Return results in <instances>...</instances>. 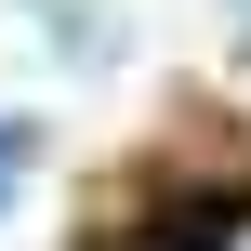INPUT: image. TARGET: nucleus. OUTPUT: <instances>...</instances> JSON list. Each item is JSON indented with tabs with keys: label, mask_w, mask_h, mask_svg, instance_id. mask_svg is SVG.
Returning a JSON list of instances; mask_svg holds the SVG:
<instances>
[{
	"label": "nucleus",
	"mask_w": 251,
	"mask_h": 251,
	"mask_svg": "<svg viewBox=\"0 0 251 251\" xmlns=\"http://www.w3.org/2000/svg\"><path fill=\"white\" fill-rule=\"evenodd\" d=\"M26 13H40V40H53L66 66H93V79H106V66L132 53V26H119L106 0H26Z\"/></svg>",
	"instance_id": "obj_1"
},
{
	"label": "nucleus",
	"mask_w": 251,
	"mask_h": 251,
	"mask_svg": "<svg viewBox=\"0 0 251 251\" xmlns=\"http://www.w3.org/2000/svg\"><path fill=\"white\" fill-rule=\"evenodd\" d=\"M26 159H40V132H26V119H0V212L26 199Z\"/></svg>",
	"instance_id": "obj_2"
},
{
	"label": "nucleus",
	"mask_w": 251,
	"mask_h": 251,
	"mask_svg": "<svg viewBox=\"0 0 251 251\" xmlns=\"http://www.w3.org/2000/svg\"><path fill=\"white\" fill-rule=\"evenodd\" d=\"M212 251H251V212H238V225H225V238H212Z\"/></svg>",
	"instance_id": "obj_3"
},
{
	"label": "nucleus",
	"mask_w": 251,
	"mask_h": 251,
	"mask_svg": "<svg viewBox=\"0 0 251 251\" xmlns=\"http://www.w3.org/2000/svg\"><path fill=\"white\" fill-rule=\"evenodd\" d=\"M119 251H172V238H119Z\"/></svg>",
	"instance_id": "obj_4"
}]
</instances>
